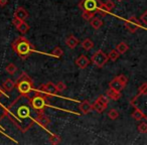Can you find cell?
I'll return each mask as SVG.
<instances>
[{
    "label": "cell",
    "instance_id": "6da1fadb",
    "mask_svg": "<svg viewBox=\"0 0 147 145\" xmlns=\"http://www.w3.org/2000/svg\"><path fill=\"white\" fill-rule=\"evenodd\" d=\"M32 110L29 97L20 95L4 109L3 114L20 132L24 133L35 123L34 117L32 116Z\"/></svg>",
    "mask_w": 147,
    "mask_h": 145
},
{
    "label": "cell",
    "instance_id": "7a4b0ae2",
    "mask_svg": "<svg viewBox=\"0 0 147 145\" xmlns=\"http://www.w3.org/2000/svg\"><path fill=\"white\" fill-rule=\"evenodd\" d=\"M11 47L13 51L22 59H27L33 51H35V47L24 36L17 37L11 43Z\"/></svg>",
    "mask_w": 147,
    "mask_h": 145
},
{
    "label": "cell",
    "instance_id": "3957f363",
    "mask_svg": "<svg viewBox=\"0 0 147 145\" xmlns=\"http://www.w3.org/2000/svg\"><path fill=\"white\" fill-rule=\"evenodd\" d=\"M15 88L20 93V95L28 96L33 90H34V85L33 81L30 77L25 73H22L19 78L15 81Z\"/></svg>",
    "mask_w": 147,
    "mask_h": 145
},
{
    "label": "cell",
    "instance_id": "277c9868",
    "mask_svg": "<svg viewBox=\"0 0 147 145\" xmlns=\"http://www.w3.org/2000/svg\"><path fill=\"white\" fill-rule=\"evenodd\" d=\"M29 102L34 111H36L37 114L45 113V109L47 108V97L42 96V95L35 94L33 97H29Z\"/></svg>",
    "mask_w": 147,
    "mask_h": 145
},
{
    "label": "cell",
    "instance_id": "5b68a950",
    "mask_svg": "<svg viewBox=\"0 0 147 145\" xmlns=\"http://www.w3.org/2000/svg\"><path fill=\"white\" fill-rule=\"evenodd\" d=\"M127 83H128V79L124 75H120V76H117L109 83V88L112 89V90L116 91V92L121 93L122 90L127 86Z\"/></svg>",
    "mask_w": 147,
    "mask_h": 145
},
{
    "label": "cell",
    "instance_id": "8992f818",
    "mask_svg": "<svg viewBox=\"0 0 147 145\" xmlns=\"http://www.w3.org/2000/svg\"><path fill=\"white\" fill-rule=\"evenodd\" d=\"M35 94H39L45 96L49 98V96H53V95L57 94V91H55V86L53 83H47V84L41 85L39 88H37L35 90Z\"/></svg>",
    "mask_w": 147,
    "mask_h": 145
},
{
    "label": "cell",
    "instance_id": "52a82bcc",
    "mask_svg": "<svg viewBox=\"0 0 147 145\" xmlns=\"http://www.w3.org/2000/svg\"><path fill=\"white\" fill-rule=\"evenodd\" d=\"M101 0H81L79 3V7L82 10L91 11V12H96L97 8L101 4Z\"/></svg>",
    "mask_w": 147,
    "mask_h": 145
},
{
    "label": "cell",
    "instance_id": "ba28073f",
    "mask_svg": "<svg viewBox=\"0 0 147 145\" xmlns=\"http://www.w3.org/2000/svg\"><path fill=\"white\" fill-rule=\"evenodd\" d=\"M107 61H108V57L102 49H98L92 55V63L98 67H103L107 63Z\"/></svg>",
    "mask_w": 147,
    "mask_h": 145
},
{
    "label": "cell",
    "instance_id": "9c48e42d",
    "mask_svg": "<svg viewBox=\"0 0 147 145\" xmlns=\"http://www.w3.org/2000/svg\"><path fill=\"white\" fill-rule=\"evenodd\" d=\"M139 26H140V25H139L138 19H137V17L134 16V15L129 17V18L125 21V28L131 33L136 32L137 29L139 28Z\"/></svg>",
    "mask_w": 147,
    "mask_h": 145
},
{
    "label": "cell",
    "instance_id": "30bf717a",
    "mask_svg": "<svg viewBox=\"0 0 147 145\" xmlns=\"http://www.w3.org/2000/svg\"><path fill=\"white\" fill-rule=\"evenodd\" d=\"M34 121L39 125V126L43 127V128H47V126L51 123V119L45 115V113H40V114H37L36 117L34 118Z\"/></svg>",
    "mask_w": 147,
    "mask_h": 145
},
{
    "label": "cell",
    "instance_id": "8fae6325",
    "mask_svg": "<svg viewBox=\"0 0 147 145\" xmlns=\"http://www.w3.org/2000/svg\"><path fill=\"white\" fill-rule=\"evenodd\" d=\"M29 14L27 12V10L23 7H18L16 8V10L14 11V14H13V18H16L18 20L21 21H25L27 18H28Z\"/></svg>",
    "mask_w": 147,
    "mask_h": 145
},
{
    "label": "cell",
    "instance_id": "7c38bea8",
    "mask_svg": "<svg viewBox=\"0 0 147 145\" xmlns=\"http://www.w3.org/2000/svg\"><path fill=\"white\" fill-rule=\"evenodd\" d=\"M75 63H76V65H78L80 69H87V67H88L89 65H90L91 61L88 59V57H87V55H80V57H79L76 61H75Z\"/></svg>",
    "mask_w": 147,
    "mask_h": 145
},
{
    "label": "cell",
    "instance_id": "4fadbf2b",
    "mask_svg": "<svg viewBox=\"0 0 147 145\" xmlns=\"http://www.w3.org/2000/svg\"><path fill=\"white\" fill-rule=\"evenodd\" d=\"M79 43H80V40H79V39L73 34L69 35V36L67 37V39H65V45H67V47H69V49H75V47H76Z\"/></svg>",
    "mask_w": 147,
    "mask_h": 145
},
{
    "label": "cell",
    "instance_id": "5bb4252c",
    "mask_svg": "<svg viewBox=\"0 0 147 145\" xmlns=\"http://www.w3.org/2000/svg\"><path fill=\"white\" fill-rule=\"evenodd\" d=\"M132 117L137 121H141V120H143V119H146V115H145L144 113H143V111L140 110L137 106L134 107V111H133V113H132Z\"/></svg>",
    "mask_w": 147,
    "mask_h": 145
},
{
    "label": "cell",
    "instance_id": "9a60e30c",
    "mask_svg": "<svg viewBox=\"0 0 147 145\" xmlns=\"http://www.w3.org/2000/svg\"><path fill=\"white\" fill-rule=\"evenodd\" d=\"M80 111L83 114H89L92 111V104L88 100H85L82 104L80 105Z\"/></svg>",
    "mask_w": 147,
    "mask_h": 145
},
{
    "label": "cell",
    "instance_id": "2e32d148",
    "mask_svg": "<svg viewBox=\"0 0 147 145\" xmlns=\"http://www.w3.org/2000/svg\"><path fill=\"white\" fill-rule=\"evenodd\" d=\"M2 88L5 92H11L15 88V82L13 80H11V79H6L5 82L3 83Z\"/></svg>",
    "mask_w": 147,
    "mask_h": 145
},
{
    "label": "cell",
    "instance_id": "e0dca14e",
    "mask_svg": "<svg viewBox=\"0 0 147 145\" xmlns=\"http://www.w3.org/2000/svg\"><path fill=\"white\" fill-rule=\"evenodd\" d=\"M106 96L108 97L109 99H111V100L118 101L119 99L121 98V93L116 92V91H114V90H112V89L109 88L106 92Z\"/></svg>",
    "mask_w": 147,
    "mask_h": 145
},
{
    "label": "cell",
    "instance_id": "ac0fdd59",
    "mask_svg": "<svg viewBox=\"0 0 147 145\" xmlns=\"http://www.w3.org/2000/svg\"><path fill=\"white\" fill-rule=\"evenodd\" d=\"M106 108L107 107L105 106V105H103L102 103L98 100V99H97V100L92 104V110H96L97 112H99V113H102Z\"/></svg>",
    "mask_w": 147,
    "mask_h": 145
},
{
    "label": "cell",
    "instance_id": "d6986e66",
    "mask_svg": "<svg viewBox=\"0 0 147 145\" xmlns=\"http://www.w3.org/2000/svg\"><path fill=\"white\" fill-rule=\"evenodd\" d=\"M82 47L85 49L86 51H90V49H92L93 47H94V42H93V40L91 38H86V39H84V40L82 41Z\"/></svg>",
    "mask_w": 147,
    "mask_h": 145
},
{
    "label": "cell",
    "instance_id": "ffe728a7",
    "mask_svg": "<svg viewBox=\"0 0 147 145\" xmlns=\"http://www.w3.org/2000/svg\"><path fill=\"white\" fill-rule=\"evenodd\" d=\"M90 22H91V25H92V27H93V28H95V29L101 28V27H102V25H103L102 19L99 18V17H95V16H94V17H93V18L90 20Z\"/></svg>",
    "mask_w": 147,
    "mask_h": 145
},
{
    "label": "cell",
    "instance_id": "44dd1931",
    "mask_svg": "<svg viewBox=\"0 0 147 145\" xmlns=\"http://www.w3.org/2000/svg\"><path fill=\"white\" fill-rule=\"evenodd\" d=\"M128 49H129L128 45H127L126 42H124V41H121V42H119L118 45H116V51H118L120 55L125 53L127 51H128Z\"/></svg>",
    "mask_w": 147,
    "mask_h": 145
},
{
    "label": "cell",
    "instance_id": "7402d4cb",
    "mask_svg": "<svg viewBox=\"0 0 147 145\" xmlns=\"http://www.w3.org/2000/svg\"><path fill=\"white\" fill-rule=\"evenodd\" d=\"M16 28L18 29L19 32L22 33V34H24V33H26L27 31L29 30V28H30V27H29V25L27 24L25 21H21L20 24H19L18 26L16 27Z\"/></svg>",
    "mask_w": 147,
    "mask_h": 145
},
{
    "label": "cell",
    "instance_id": "603a6c76",
    "mask_svg": "<svg viewBox=\"0 0 147 145\" xmlns=\"http://www.w3.org/2000/svg\"><path fill=\"white\" fill-rule=\"evenodd\" d=\"M107 57H108V59H111L112 61H116L117 59H119V57H120V53H119L116 49H112Z\"/></svg>",
    "mask_w": 147,
    "mask_h": 145
},
{
    "label": "cell",
    "instance_id": "cb8c5ba5",
    "mask_svg": "<svg viewBox=\"0 0 147 145\" xmlns=\"http://www.w3.org/2000/svg\"><path fill=\"white\" fill-rule=\"evenodd\" d=\"M5 71H6V73L7 74H9V75H14L15 73H16V71H17V67H16V65H14V63H8V65H6V67H5Z\"/></svg>",
    "mask_w": 147,
    "mask_h": 145
},
{
    "label": "cell",
    "instance_id": "d4e9b609",
    "mask_svg": "<svg viewBox=\"0 0 147 145\" xmlns=\"http://www.w3.org/2000/svg\"><path fill=\"white\" fill-rule=\"evenodd\" d=\"M51 55H53V57H55L57 59H59L61 57H63V51L61 49V47H55V49L51 51Z\"/></svg>",
    "mask_w": 147,
    "mask_h": 145
},
{
    "label": "cell",
    "instance_id": "484cf974",
    "mask_svg": "<svg viewBox=\"0 0 147 145\" xmlns=\"http://www.w3.org/2000/svg\"><path fill=\"white\" fill-rule=\"evenodd\" d=\"M146 93H147V84L146 83H143V84L138 88V94H137L135 97L138 98L139 96H144V95H146Z\"/></svg>",
    "mask_w": 147,
    "mask_h": 145
},
{
    "label": "cell",
    "instance_id": "4316f807",
    "mask_svg": "<svg viewBox=\"0 0 147 145\" xmlns=\"http://www.w3.org/2000/svg\"><path fill=\"white\" fill-rule=\"evenodd\" d=\"M96 12H91V11H86V10H83V13H82V17L85 19V20H88L90 21L93 17L95 16Z\"/></svg>",
    "mask_w": 147,
    "mask_h": 145
},
{
    "label": "cell",
    "instance_id": "83f0119b",
    "mask_svg": "<svg viewBox=\"0 0 147 145\" xmlns=\"http://www.w3.org/2000/svg\"><path fill=\"white\" fill-rule=\"evenodd\" d=\"M55 91H57V93H61L67 89V85L63 82H59L57 85H55Z\"/></svg>",
    "mask_w": 147,
    "mask_h": 145
},
{
    "label": "cell",
    "instance_id": "f1b7e54d",
    "mask_svg": "<svg viewBox=\"0 0 147 145\" xmlns=\"http://www.w3.org/2000/svg\"><path fill=\"white\" fill-rule=\"evenodd\" d=\"M108 117L111 119V120H115L119 117V112L115 109H111L108 112Z\"/></svg>",
    "mask_w": 147,
    "mask_h": 145
},
{
    "label": "cell",
    "instance_id": "f546056e",
    "mask_svg": "<svg viewBox=\"0 0 147 145\" xmlns=\"http://www.w3.org/2000/svg\"><path fill=\"white\" fill-rule=\"evenodd\" d=\"M137 130H138L139 133L145 134V133L147 132V124L145 122H141L140 124L137 126Z\"/></svg>",
    "mask_w": 147,
    "mask_h": 145
},
{
    "label": "cell",
    "instance_id": "4dcf8cb0",
    "mask_svg": "<svg viewBox=\"0 0 147 145\" xmlns=\"http://www.w3.org/2000/svg\"><path fill=\"white\" fill-rule=\"evenodd\" d=\"M49 141H51V144H59L61 142V137L59 135H55V134H51L49 135Z\"/></svg>",
    "mask_w": 147,
    "mask_h": 145
},
{
    "label": "cell",
    "instance_id": "1f68e13d",
    "mask_svg": "<svg viewBox=\"0 0 147 145\" xmlns=\"http://www.w3.org/2000/svg\"><path fill=\"white\" fill-rule=\"evenodd\" d=\"M104 6L107 8V10L109 11V12H111L112 11V9H114L115 7V3L113 2L112 0H107L106 2L104 3Z\"/></svg>",
    "mask_w": 147,
    "mask_h": 145
},
{
    "label": "cell",
    "instance_id": "d6a6232c",
    "mask_svg": "<svg viewBox=\"0 0 147 145\" xmlns=\"http://www.w3.org/2000/svg\"><path fill=\"white\" fill-rule=\"evenodd\" d=\"M99 101H100L101 103H102L103 105H105V106H108L109 104V98H107V96H105V95H100L99 96V98H97Z\"/></svg>",
    "mask_w": 147,
    "mask_h": 145
},
{
    "label": "cell",
    "instance_id": "836d02e7",
    "mask_svg": "<svg viewBox=\"0 0 147 145\" xmlns=\"http://www.w3.org/2000/svg\"><path fill=\"white\" fill-rule=\"evenodd\" d=\"M146 16H147V11H145L144 13H143L142 15L140 16V20L142 21V23L144 25H146L147 24V19H146Z\"/></svg>",
    "mask_w": 147,
    "mask_h": 145
},
{
    "label": "cell",
    "instance_id": "e575fe53",
    "mask_svg": "<svg viewBox=\"0 0 147 145\" xmlns=\"http://www.w3.org/2000/svg\"><path fill=\"white\" fill-rule=\"evenodd\" d=\"M20 22H21V20H18V19H16V18L12 19V23H13V25H14L15 27L18 26V25L20 24Z\"/></svg>",
    "mask_w": 147,
    "mask_h": 145
},
{
    "label": "cell",
    "instance_id": "d590c367",
    "mask_svg": "<svg viewBox=\"0 0 147 145\" xmlns=\"http://www.w3.org/2000/svg\"><path fill=\"white\" fill-rule=\"evenodd\" d=\"M7 2H8L7 0H0V6H5L7 4Z\"/></svg>",
    "mask_w": 147,
    "mask_h": 145
},
{
    "label": "cell",
    "instance_id": "8d00e7d4",
    "mask_svg": "<svg viewBox=\"0 0 147 145\" xmlns=\"http://www.w3.org/2000/svg\"><path fill=\"white\" fill-rule=\"evenodd\" d=\"M3 96V91L2 90H0V97Z\"/></svg>",
    "mask_w": 147,
    "mask_h": 145
},
{
    "label": "cell",
    "instance_id": "74e56055",
    "mask_svg": "<svg viewBox=\"0 0 147 145\" xmlns=\"http://www.w3.org/2000/svg\"><path fill=\"white\" fill-rule=\"evenodd\" d=\"M117 1H123V0H117Z\"/></svg>",
    "mask_w": 147,
    "mask_h": 145
}]
</instances>
